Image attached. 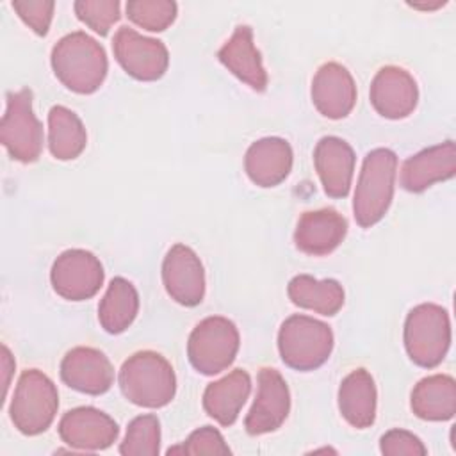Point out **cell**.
Listing matches in <instances>:
<instances>
[{
	"label": "cell",
	"mask_w": 456,
	"mask_h": 456,
	"mask_svg": "<svg viewBox=\"0 0 456 456\" xmlns=\"http://www.w3.org/2000/svg\"><path fill=\"white\" fill-rule=\"evenodd\" d=\"M50 61L55 77L78 94L94 93L109 69L103 46L82 30L61 37L52 48Z\"/></svg>",
	"instance_id": "obj_1"
},
{
	"label": "cell",
	"mask_w": 456,
	"mask_h": 456,
	"mask_svg": "<svg viewBox=\"0 0 456 456\" xmlns=\"http://www.w3.org/2000/svg\"><path fill=\"white\" fill-rule=\"evenodd\" d=\"M121 394L142 408H162L176 392V376L171 363L155 351H139L128 356L119 369Z\"/></svg>",
	"instance_id": "obj_2"
},
{
	"label": "cell",
	"mask_w": 456,
	"mask_h": 456,
	"mask_svg": "<svg viewBox=\"0 0 456 456\" xmlns=\"http://www.w3.org/2000/svg\"><path fill=\"white\" fill-rule=\"evenodd\" d=\"M397 155L388 148H376L363 159L354 189L353 212L362 228L379 223L394 198Z\"/></svg>",
	"instance_id": "obj_3"
},
{
	"label": "cell",
	"mask_w": 456,
	"mask_h": 456,
	"mask_svg": "<svg viewBox=\"0 0 456 456\" xmlns=\"http://www.w3.org/2000/svg\"><path fill=\"white\" fill-rule=\"evenodd\" d=\"M451 346V321L445 308L422 303L404 321V347L410 360L424 369L442 363Z\"/></svg>",
	"instance_id": "obj_4"
},
{
	"label": "cell",
	"mask_w": 456,
	"mask_h": 456,
	"mask_svg": "<svg viewBox=\"0 0 456 456\" xmlns=\"http://www.w3.org/2000/svg\"><path fill=\"white\" fill-rule=\"evenodd\" d=\"M331 328L308 315H290L278 331V351L285 365L296 370H314L331 354Z\"/></svg>",
	"instance_id": "obj_5"
},
{
	"label": "cell",
	"mask_w": 456,
	"mask_h": 456,
	"mask_svg": "<svg viewBox=\"0 0 456 456\" xmlns=\"http://www.w3.org/2000/svg\"><path fill=\"white\" fill-rule=\"evenodd\" d=\"M59 408V394L53 381L37 369L21 372L12 394L9 415L14 428L28 436L50 428Z\"/></svg>",
	"instance_id": "obj_6"
},
{
	"label": "cell",
	"mask_w": 456,
	"mask_h": 456,
	"mask_svg": "<svg viewBox=\"0 0 456 456\" xmlns=\"http://www.w3.org/2000/svg\"><path fill=\"white\" fill-rule=\"evenodd\" d=\"M237 326L221 315H212L196 324L189 335L187 356L191 365L205 374L214 376L228 369L239 351Z\"/></svg>",
	"instance_id": "obj_7"
},
{
	"label": "cell",
	"mask_w": 456,
	"mask_h": 456,
	"mask_svg": "<svg viewBox=\"0 0 456 456\" xmlns=\"http://www.w3.org/2000/svg\"><path fill=\"white\" fill-rule=\"evenodd\" d=\"M0 139L14 160L30 164L39 159L43 151V125L34 114L30 89L23 87L7 93V107L0 121Z\"/></svg>",
	"instance_id": "obj_8"
},
{
	"label": "cell",
	"mask_w": 456,
	"mask_h": 456,
	"mask_svg": "<svg viewBox=\"0 0 456 456\" xmlns=\"http://www.w3.org/2000/svg\"><path fill=\"white\" fill-rule=\"evenodd\" d=\"M114 57L134 78L159 80L169 64V53L160 39L146 37L130 27H119L112 39Z\"/></svg>",
	"instance_id": "obj_9"
},
{
	"label": "cell",
	"mask_w": 456,
	"mask_h": 456,
	"mask_svg": "<svg viewBox=\"0 0 456 456\" xmlns=\"http://www.w3.org/2000/svg\"><path fill=\"white\" fill-rule=\"evenodd\" d=\"M102 262L86 249H68L61 253L50 271L53 290L69 301L93 297L103 285Z\"/></svg>",
	"instance_id": "obj_10"
},
{
	"label": "cell",
	"mask_w": 456,
	"mask_h": 456,
	"mask_svg": "<svg viewBox=\"0 0 456 456\" xmlns=\"http://www.w3.org/2000/svg\"><path fill=\"white\" fill-rule=\"evenodd\" d=\"M290 411V392L283 376L271 367L258 370V392L246 415L244 428L249 435L276 431Z\"/></svg>",
	"instance_id": "obj_11"
},
{
	"label": "cell",
	"mask_w": 456,
	"mask_h": 456,
	"mask_svg": "<svg viewBox=\"0 0 456 456\" xmlns=\"http://www.w3.org/2000/svg\"><path fill=\"white\" fill-rule=\"evenodd\" d=\"M119 428L107 413L93 406H78L66 411L59 422V436L73 449L93 452L110 447Z\"/></svg>",
	"instance_id": "obj_12"
},
{
	"label": "cell",
	"mask_w": 456,
	"mask_h": 456,
	"mask_svg": "<svg viewBox=\"0 0 456 456\" xmlns=\"http://www.w3.org/2000/svg\"><path fill=\"white\" fill-rule=\"evenodd\" d=\"M166 292L183 306H196L205 296V271L200 256L185 244H175L162 262Z\"/></svg>",
	"instance_id": "obj_13"
},
{
	"label": "cell",
	"mask_w": 456,
	"mask_h": 456,
	"mask_svg": "<svg viewBox=\"0 0 456 456\" xmlns=\"http://www.w3.org/2000/svg\"><path fill=\"white\" fill-rule=\"evenodd\" d=\"M369 96L379 116L403 119L415 110L419 89L415 78L404 68L385 66L374 75Z\"/></svg>",
	"instance_id": "obj_14"
},
{
	"label": "cell",
	"mask_w": 456,
	"mask_h": 456,
	"mask_svg": "<svg viewBox=\"0 0 456 456\" xmlns=\"http://www.w3.org/2000/svg\"><path fill=\"white\" fill-rule=\"evenodd\" d=\"M61 379L77 392L100 395L112 387L114 367L103 351L78 346L64 354Z\"/></svg>",
	"instance_id": "obj_15"
},
{
	"label": "cell",
	"mask_w": 456,
	"mask_h": 456,
	"mask_svg": "<svg viewBox=\"0 0 456 456\" xmlns=\"http://www.w3.org/2000/svg\"><path fill=\"white\" fill-rule=\"evenodd\" d=\"M312 102L328 119L346 118L356 103L353 75L338 62L322 64L312 80Z\"/></svg>",
	"instance_id": "obj_16"
},
{
	"label": "cell",
	"mask_w": 456,
	"mask_h": 456,
	"mask_svg": "<svg viewBox=\"0 0 456 456\" xmlns=\"http://www.w3.org/2000/svg\"><path fill=\"white\" fill-rule=\"evenodd\" d=\"M456 173V146L452 141L426 148L404 160L401 167V187L422 192L436 182L452 178Z\"/></svg>",
	"instance_id": "obj_17"
},
{
	"label": "cell",
	"mask_w": 456,
	"mask_h": 456,
	"mask_svg": "<svg viewBox=\"0 0 456 456\" xmlns=\"http://www.w3.org/2000/svg\"><path fill=\"white\" fill-rule=\"evenodd\" d=\"M347 233V221L333 208L305 212L296 226V248L306 255L322 256L340 246Z\"/></svg>",
	"instance_id": "obj_18"
},
{
	"label": "cell",
	"mask_w": 456,
	"mask_h": 456,
	"mask_svg": "<svg viewBox=\"0 0 456 456\" xmlns=\"http://www.w3.org/2000/svg\"><path fill=\"white\" fill-rule=\"evenodd\" d=\"M354 151L340 137L326 135L314 150L315 171L330 198H346L354 171Z\"/></svg>",
	"instance_id": "obj_19"
},
{
	"label": "cell",
	"mask_w": 456,
	"mask_h": 456,
	"mask_svg": "<svg viewBox=\"0 0 456 456\" xmlns=\"http://www.w3.org/2000/svg\"><path fill=\"white\" fill-rule=\"evenodd\" d=\"M244 169L258 187H274L292 169V148L281 137L258 139L246 151Z\"/></svg>",
	"instance_id": "obj_20"
},
{
	"label": "cell",
	"mask_w": 456,
	"mask_h": 456,
	"mask_svg": "<svg viewBox=\"0 0 456 456\" xmlns=\"http://www.w3.org/2000/svg\"><path fill=\"white\" fill-rule=\"evenodd\" d=\"M217 57L228 71L248 84L253 91H265L267 73L262 64L260 52L253 43V30L249 25L235 27L232 37L219 48Z\"/></svg>",
	"instance_id": "obj_21"
},
{
	"label": "cell",
	"mask_w": 456,
	"mask_h": 456,
	"mask_svg": "<svg viewBox=\"0 0 456 456\" xmlns=\"http://www.w3.org/2000/svg\"><path fill=\"white\" fill-rule=\"evenodd\" d=\"M249 392V374L242 369H235L205 388L203 408L216 422L228 428L237 420Z\"/></svg>",
	"instance_id": "obj_22"
},
{
	"label": "cell",
	"mask_w": 456,
	"mask_h": 456,
	"mask_svg": "<svg viewBox=\"0 0 456 456\" xmlns=\"http://www.w3.org/2000/svg\"><path fill=\"white\" fill-rule=\"evenodd\" d=\"M376 385L369 370H351L338 387V410L356 429H365L376 419Z\"/></svg>",
	"instance_id": "obj_23"
},
{
	"label": "cell",
	"mask_w": 456,
	"mask_h": 456,
	"mask_svg": "<svg viewBox=\"0 0 456 456\" xmlns=\"http://www.w3.org/2000/svg\"><path fill=\"white\" fill-rule=\"evenodd\" d=\"M411 410L422 420L442 422L456 413V381L447 374L420 379L411 390Z\"/></svg>",
	"instance_id": "obj_24"
},
{
	"label": "cell",
	"mask_w": 456,
	"mask_h": 456,
	"mask_svg": "<svg viewBox=\"0 0 456 456\" xmlns=\"http://www.w3.org/2000/svg\"><path fill=\"white\" fill-rule=\"evenodd\" d=\"M289 297L296 306L314 310L321 315H335L344 305V289L337 280H315L297 274L289 281Z\"/></svg>",
	"instance_id": "obj_25"
},
{
	"label": "cell",
	"mask_w": 456,
	"mask_h": 456,
	"mask_svg": "<svg viewBox=\"0 0 456 456\" xmlns=\"http://www.w3.org/2000/svg\"><path fill=\"white\" fill-rule=\"evenodd\" d=\"M137 312L139 296L135 287L121 276L112 278L98 305V321L102 328L112 335L123 333L134 322Z\"/></svg>",
	"instance_id": "obj_26"
},
{
	"label": "cell",
	"mask_w": 456,
	"mask_h": 456,
	"mask_svg": "<svg viewBox=\"0 0 456 456\" xmlns=\"http://www.w3.org/2000/svg\"><path fill=\"white\" fill-rule=\"evenodd\" d=\"M87 144V134L80 118L64 105H53L48 112V148L59 160L77 159Z\"/></svg>",
	"instance_id": "obj_27"
},
{
	"label": "cell",
	"mask_w": 456,
	"mask_h": 456,
	"mask_svg": "<svg viewBox=\"0 0 456 456\" xmlns=\"http://www.w3.org/2000/svg\"><path fill=\"white\" fill-rule=\"evenodd\" d=\"M160 451V422L155 415H139L128 428L119 445L123 456H157Z\"/></svg>",
	"instance_id": "obj_28"
},
{
	"label": "cell",
	"mask_w": 456,
	"mask_h": 456,
	"mask_svg": "<svg viewBox=\"0 0 456 456\" xmlns=\"http://www.w3.org/2000/svg\"><path fill=\"white\" fill-rule=\"evenodd\" d=\"M176 4L171 0H130L126 2V16L139 27L162 32L176 18Z\"/></svg>",
	"instance_id": "obj_29"
},
{
	"label": "cell",
	"mask_w": 456,
	"mask_h": 456,
	"mask_svg": "<svg viewBox=\"0 0 456 456\" xmlns=\"http://www.w3.org/2000/svg\"><path fill=\"white\" fill-rule=\"evenodd\" d=\"M119 7L118 0H78L73 4L77 18L100 36H107L121 18Z\"/></svg>",
	"instance_id": "obj_30"
},
{
	"label": "cell",
	"mask_w": 456,
	"mask_h": 456,
	"mask_svg": "<svg viewBox=\"0 0 456 456\" xmlns=\"http://www.w3.org/2000/svg\"><path fill=\"white\" fill-rule=\"evenodd\" d=\"M171 452H182L189 456H198V454H230V447L226 445L223 435L212 428V426H203L189 435V438L183 442L182 447H173L167 451Z\"/></svg>",
	"instance_id": "obj_31"
},
{
	"label": "cell",
	"mask_w": 456,
	"mask_h": 456,
	"mask_svg": "<svg viewBox=\"0 0 456 456\" xmlns=\"http://www.w3.org/2000/svg\"><path fill=\"white\" fill-rule=\"evenodd\" d=\"M11 5L37 36H46L55 9L52 0H14Z\"/></svg>",
	"instance_id": "obj_32"
},
{
	"label": "cell",
	"mask_w": 456,
	"mask_h": 456,
	"mask_svg": "<svg viewBox=\"0 0 456 456\" xmlns=\"http://www.w3.org/2000/svg\"><path fill=\"white\" fill-rule=\"evenodd\" d=\"M379 451L385 456H399V454H411V456H424L428 449L420 442L419 436L406 429H390L379 440Z\"/></svg>",
	"instance_id": "obj_33"
},
{
	"label": "cell",
	"mask_w": 456,
	"mask_h": 456,
	"mask_svg": "<svg viewBox=\"0 0 456 456\" xmlns=\"http://www.w3.org/2000/svg\"><path fill=\"white\" fill-rule=\"evenodd\" d=\"M2 369H4V390L7 392V387H9V374L11 370L14 369V362L11 358V353L7 349V346H2Z\"/></svg>",
	"instance_id": "obj_34"
}]
</instances>
